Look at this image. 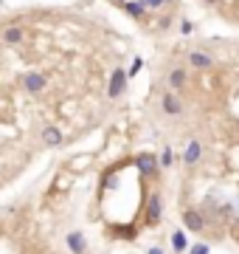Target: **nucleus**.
<instances>
[{
    "instance_id": "10",
    "label": "nucleus",
    "mask_w": 239,
    "mask_h": 254,
    "mask_svg": "<svg viewBox=\"0 0 239 254\" xmlns=\"http://www.w3.org/2000/svg\"><path fill=\"white\" fill-rule=\"evenodd\" d=\"M43 144H45V147H59V144H62V130L54 127V125L43 127Z\"/></svg>"
},
{
    "instance_id": "4",
    "label": "nucleus",
    "mask_w": 239,
    "mask_h": 254,
    "mask_svg": "<svg viewBox=\"0 0 239 254\" xmlns=\"http://www.w3.org/2000/svg\"><path fill=\"white\" fill-rule=\"evenodd\" d=\"M160 110H163L166 116H180L183 113L180 96H177V93H172V91H166L163 96H160Z\"/></svg>"
},
{
    "instance_id": "19",
    "label": "nucleus",
    "mask_w": 239,
    "mask_h": 254,
    "mask_svg": "<svg viewBox=\"0 0 239 254\" xmlns=\"http://www.w3.org/2000/svg\"><path fill=\"white\" fill-rule=\"evenodd\" d=\"M180 31H183L186 37H189V34L194 31V23H192V20H180Z\"/></svg>"
},
{
    "instance_id": "12",
    "label": "nucleus",
    "mask_w": 239,
    "mask_h": 254,
    "mask_svg": "<svg viewBox=\"0 0 239 254\" xmlns=\"http://www.w3.org/2000/svg\"><path fill=\"white\" fill-rule=\"evenodd\" d=\"M3 43H6V46H17V43H23V28H17V25L3 28Z\"/></svg>"
},
{
    "instance_id": "1",
    "label": "nucleus",
    "mask_w": 239,
    "mask_h": 254,
    "mask_svg": "<svg viewBox=\"0 0 239 254\" xmlns=\"http://www.w3.org/2000/svg\"><path fill=\"white\" fill-rule=\"evenodd\" d=\"M135 167H138V173L141 175H147V178H155L158 175V155L155 152H138V158H135Z\"/></svg>"
},
{
    "instance_id": "18",
    "label": "nucleus",
    "mask_w": 239,
    "mask_h": 254,
    "mask_svg": "<svg viewBox=\"0 0 239 254\" xmlns=\"http://www.w3.org/2000/svg\"><path fill=\"white\" fill-rule=\"evenodd\" d=\"M189 254H208V246L205 243H194L192 249H189Z\"/></svg>"
},
{
    "instance_id": "5",
    "label": "nucleus",
    "mask_w": 239,
    "mask_h": 254,
    "mask_svg": "<svg viewBox=\"0 0 239 254\" xmlns=\"http://www.w3.org/2000/svg\"><path fill=\"white\" fill-rule=\"evenodd\" d=\"M23 85L28 93H43L48 88V76L45 74H37V71H31V74H25L23 76Z\"/></svg>"
},
{
    "instance_id": "21",
    "label": "nucleus",
    "mask_w": 239,
    "mask_h": 254,
    "mask_svg": "<svg viewBox=\"0 0 239 254\" xmlns=\"http://www.w3.org/2000/svg\"><path fill=\"white\" fill-rule=\"evenodd\" d=\"M205 3H211V6H217V3H219V0H205Z\"/></svg>"
},
{
    "instance_id": "15",
    "label": "nucleus",
    "mask_w": 239,
    "mask_h": 254,
    "mask_svg": "<svg viewBox=\"0 0 239 254\" xmlns=\"http://www.w3.org/2000/svg\"><path fill=\"white\" fill-rule=\"evenodd\" d=\"M172 161H174V152H172V147H163V150H160L158 167H163V170H166V167H172Z\"/></svg>"
},
{
    "instance_id": "13",
    "label": "nucleus",
    "mask_w": 239,
    "mask_h": 254,
    "mask_svg": "<svg viewBox=\"0 0 239 254\" xmlns=\"http://www.w3.org/2000/svg\"><path fill=\"white\" fill-rule=\"evenodd\" d=\"M172 249H174L177 254L189 249V237H186V231H180V229H174V231H172Z\"/></svg>"
},
{
    "instance_id": "22",
    "label": "nucleus",
    "mask_w": 239,
    "mask_h": 254,
    "mask_svg": "<svg viewBox=\"0 0 239 254\" xmlns=\"http://www.w3.org/2000/svg\"><path fill=\"white\" fill-rule=\"evenodd\" d=\"M115 3H127V0H115Z\"/></svg>"
},
{
    "instance_id": "16",
    "label": "nucleus",
    "mask_w": 239,
    "mask_h": 254,
    "mask_svg": "<svg viewBox=\"0 0 239 254\" xmlns=\"http://www.w3.org/2000/svg\"><path fill=\"white\" fill-rule=\"evenodd\" d=\"M144 9H152V12H158V9H163L166 3H172V0H138Z\"/></svg>"
},
{
    "instance_id": "2",
    "label": "nucleus",
    "mask_w": 239,
    "mask_h": 254,
    "mask_svg": "<svg viewBox=\"0 0 239 254\" xmlns=\"http://www.w3.org/2000/svg\"><path fill=\"white\" fill-rule=\"evenodd\" d=\"M127 79H130V76H127V71L124 68H115L113 76H110V85H107V96H110V99H118V96L124 93V88H127Z\"/></svg>"
},
{
    "instance_id": "7",
    "label": "nucleus",
    "mask_w": 239,
    "mask_h": 254,
    "mask_svg": "<svg viewBox=\"0 0 239 254\" xmlns=\"http://www.w3.org/2000/svg\"><path fill=\"white\" fill-rule=\"evenodd\" d=\"M183 226H186L189 231H203L205 218L200 215V212H194V209H186V212H183Z\"/></svg>"
},
{
    "instance_id": "20",
    "label": "nucleus",
    "mask_w": 239,
    "mask_h": 254,
    "mask_svg": "<svg viewBox=\"0 0 239 254\" xmlns=\"http://www.w3.org/2000/svg\"><path fill=\"white\" fill-rule=\"evenodd\" d=\"M147 254H163V249H160V246H152V249H149Z\"/></svg>"
},
{
    "instance_id": "17",
    "label": "nucleus",
    "mask_w": 239,
    "mask_h": 254,
    "mask_svg": "<svg viewBox=\"0 0 239 254\" xmlns=\"http://www.w3.org/2000/svg\"><path fill=\"white\" fill-rule=\"evenodd\" d=\"M141 68H144V59L135 57V59H132V65H130V71H127V76H135V74H138Z\"/></svg>"
},
{
    "instance_id": "3",
    "label": "nucleus",
    "mask_w": 239,
    "mask_h": 254,
    "mask_svg": "<svg viewBox=\"0 0 239 254\" xmlns=\"http://www.w3.org/2000/svg\"><path fill=\"white\" fill-rule=\"evenodd\" d=\"M160 215H163V198L160 192H149V201H147V220L155 226L160 223Z\"/></svg>"
},
{
    "instance_id": "8",
    "label": "nucleus",
    "mask_w": 239,
    "mask_h": 254,
    "mask_svg": "<svg viewBox=\"0 0 239 254\" xmlns=\"http://www.w3.org/2000/svg\"><path fill=\"white\" fill-rule=\"evenodd\" d=\"M189 65H192V68H200V71H208L214 65V57H211L208 51H192V54H189Z\"/></svg>"
},
{
    "instance_id": "9",
    "label": "nucleus",
    "mask_w": 239,
    "mask_h": 254,
    "mask_svg": "<svg viewBox=\"0 0 239 254\" xmlns=\"http://www.w3.org/2000/svg\"><path fill=\"white\" fill-rule=\"evenodd\" d=\"M203 158V144L194 139V141H189V147H186V152H183V164L186 167H194V164Z\"/></svg>"
},
{
    "instance_id": "6",
    "label": "nucleus",
    "mask_w": 239,
    "mask_h": 254,
    "mask_svg": "<svg viewBox=\"0 0 239 254\" xmlns=\"http://www.w3.org/2000/svg\"><path fill=\"white\" fill-rule=\"evenodd\" d=\"M186 82H189V74H186V68H172L169 76H166V85H169L172 93H177L186 88Z\"/></svg>"
},
{
    "instance_id": "14",
    "label": "nucleus",
    "mask_w": 239,
    "mask_h": 254,
    "mask_svg": "<svg viewBox=\"0 0 239 254\" xmlns=\"http://www.w3.org/2000/svg\"><path fill=\"white\" fill-rule=\"evenodd\" d=\"M121 6H124V12L130 14V17H135V20H141V17L147 14V9H144L141 3H121Z\"/></svg>"
},
{
    "instance_id": "11",
    "label": "nucleus",
    "mask_w": 239,
    "mask_h": 254,
    "mask_svg": "<svg viewBox=\"0 0 239 254\" xmlns=\"http://www.w3.org/2000/svg\"><path fill=\"white\" fill-rule=\"evenodd\" d=\"M68 249L73 254H85V252H87V240H85V234H82V231H70V234H68Z\"/></svg>"
}]
</instances>
